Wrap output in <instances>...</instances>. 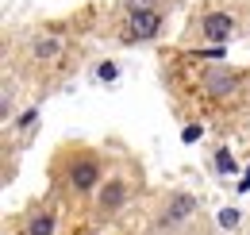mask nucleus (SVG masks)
Instances as JSON below:
<instances>
[{
    "label": "nucleus",
    "mask_w": 250,
    "mask_h": 235,
    "mask_svg": "<svg viewBox=\"0 0 250 235\" xmlns=\"http://www.w3.org/2000/svg\"><path fill=\"white\" fill-rule=\"evenodd\" d=\"M235 27V20L227 16V12H212V16H204V39H212V43H223L227 35Z\"/></svg>",
    "instance_id": "obj_1"
},
{
    "label": "nucleus",
    "mask_w": 250,
    "mask_h": 235,
    "mask_svg": "<svg viewBox=\"0 0 250 235\" xmlns=\"http://www.w3.org/2000/svg\"><path fill=\"white\" fill-rule=\"evenodd\" d=\"M162 27V16L158 12H135L131 16V39H150Z\"/></svg>",
    "instance_id": "obj_2"
},
{
    "label": "nucleus",
    "mask_w": 250,
    "mask_h": 235,
    "mask_svg": "<svg viewBox=\"0 0 250 235\" xmlns=\"http://www.w3.org/2000/svg\"><path fill=\"white\" fill-rule=\"evenodd\" d=\"M73 185H77V189H93L96 185V166L93 162H77V166H73Z\"/></svg>",
    "instance_id": "obj_3"
},
{
    "label": "nucleus",
    "mask_w": 250,
    "mask_h": 235,
    "mask_svg": "<svg viewBox=\"0 0 250 235\" xmlns=\"http://www.w3.org/2000/svg\"><path fill=\"white\" fill-rule=\"evenodd\" d=\"M204 81H208V93H216V96H223V93H231V89L239 85L235 73H212V77H204Z\"/></svg>",
    "instance_id": "obj_4"
},
{
    "label": "nucleus",
    "mask_w": 250,
    "mask_h": 235,
    "mask_svg": "<svg viewBox=\"0 0 250 235\" xmlns=\"http://www.w3.org/2000/svg\"><path fill=\"white\" fill-rule=\"evenodd\" d=\"M27 235H54V216L50 212H39L31 224H27Z\"/></svg>",
    "instance_id": "obj_5"
},
{
    "label": "nucleus",
    "mask_w": 250,
    "mask_h": 235,
    "mask_svg": "<svg viewBox=\"0 0 250 235\" xmlns=\"http://www.w3.org/2000/svg\"><path fill=\"white\" fill-rule=\"evenodd\" d=\"M192 205H196V201L181 193V197H177V201L169 205V212H166V220H181V216H188V212H192Z\"/></svg>",
    "instance_id": "obj_6"
},
{
    "label": "nucleus",
    "mask_w": 250,
    "mask_h": 235,
    "mask_svg": "<svg viewBox=\"0 0 250 235\" xmlns=\"http://www.w3.org/2000/svg\"><path fill=\"white\" fill-rule=\"evenodd\" d=\"M120 201H124V185L116 181V185H108V189H104L100 205H104V208H120Z\"/></svg>",
    "instance_id": "obj_7"
},
{
    "label": "nucleus",
    "mask_w": 250,
    "mask_h": 235,
    "mask_svg": "<svg viewBox=\"0 0 250 235\" xmlns=\"http://www.w3.org/2000/svg\"><path fill=\"white\" fill-rule=\"evenodd\" d=\"M216 170H219V174H235V158H231V150H227V147L216 150Z\"/></svg>",
    "instance_id": "obj_8"
},
{
    "label": "nucleus",
    "mask_w": 250,
    "mask_h": 235,
    "mask_svg": "<svg viewBox=\"0 0 250 235\" xmlns=\"http://www.w3.org/2000/svg\"><path fill=\"white\" fill-rule=\"evenodd\" d=\"M35 54H39V58H58V43H54V39H42V43L35 47Z\"/></svg>",
    "instance_id": "obj_9"
},
{
    "label": "nucleus",
    "mask_w": 250,
    "mask_h": 235,
    "mask_svg": "<svg viewBox=\"0 0 250 235\" xmlns=\"http://www.w3.org/2000/svg\"><path fill=\"white\" fill-rule=\"evenodd\" d=\"M219 224H223V228H235V224H239V212H235V208H223V212H219Z\"/></svg>",
    "instance_id": "obj_10"
},
{
    "label": "nucleus",
    "mask_w": 250,
    "mask_h": 235,
    "mask_svg": "<svg viewBox=\"0 0 250 235\" xmlns=\"http://www.w3.org/2000/svg\"><path fill=\"white\" fill-rule=\"evenodd\" d=\"M116 73H120L116 62H104V66H100V77H104V81H116Z\"/></svg>",
    "instance_id": "obj_11"
},
{
    "label": "nucleus",
    "mask_w": 250,
    "mask_h": 235,
    "mask_svg": "<svg viewBox=\"0 0 250 235\" xmlns=\"http://www.w3.org/2000/svg\"><path fill=\"white\" fill-rule=\"evenodd\" d=\"M150 4H154V0H127L131 12H150Z\"/></svg>",
    "instance_id": "obj_12"
},
{
    "label": "nucleus",
    "mask_w": 250,
    "mask_h": 235,
    "mask_svg": "<svg viewBox=\"0 0 250 235\" xmlns=\"http://www.w3.org/2000/svg\"><path fill=\"white\" fill-rule=\"evenodd\" d=\"M243 189H250V174H247V177H243Z\"/></svg>",
    "instance_id": "obj_13"
}]
</instances>
